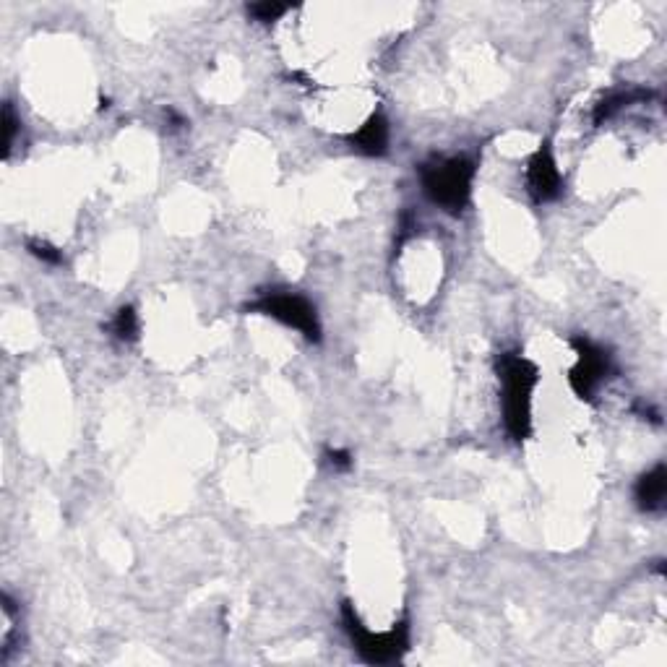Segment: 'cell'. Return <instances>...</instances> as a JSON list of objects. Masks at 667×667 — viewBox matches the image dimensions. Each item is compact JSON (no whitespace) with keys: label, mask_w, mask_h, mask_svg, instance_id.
Wrapping results in <instances>:
<instances>
[{"label":"cell","mask_w":667,"mask_h":667,"mask_svg":"<svg viewBox=\"0 0 667 667\" xmlns=\"http://www.w3.org/2000/svg\"><path fill=\"white\" fill-rule=\"evenodd\" d=\"M498 378L503 384V423L514 441L532 436V397L540 384V370L522 352L498 355Z\"/></svg>","instance_id":"1"},{"label":"cell","mask_w":667,"mask_h":667,"mask_svg":"<svg viewBox=\"0 0 667 667\" xmlns=\"http://www.w3.org/2000/svg\"><path fill=\"white\" fill-rule=\"evenodd\" d=\"M423 193L451 217L467 209L475 183V162L467 157H436L420 167Z\"/></svg>","instance_id":"2"},{"label":"cell","mask_w":667,"mask_h":667,"mask_svg":"<svg viewBox=\"0 0 667 667\" xmlns=\"http://www.w3.org/2000/svg\"><path fill=\"white\" fill-rule=\"evenodd\" d=\"M342 623L344 631L350 634L352 647L360 654V660L368 665H391V662L402 660L407 649H410V623L402 621L389 631L373 634L363 626V621L357 618L352 602L342 605Z\"/></svg>","instance_id":"3"},{"label":"cell","mask_w":667,"mask_h":667,"mask_svg":"<svg viewBox=\"0 0 667 667\" xmlns=\"http://www.w3.org/2000/svg\"><path fill=\"white\" fill-rule=\"evenodd\" d=\"M248 311L277 318L284 326L298 329L308 342H321V321H318V313L311 300H305L303 295H295V292H269V295H264V298H258L256 303L248 305Z\"/></svg>","instance_id":"4"},{"label":"cell","mask_w":667,"mask_h":667,"mask_svg":"<svg viewBox=\"0 0 667 667\" xmlns=\"http://www.w3.org/2000/svg\"><path fill=\"white\" fill-rule=\"evenodd\" d=\"M571 347L576 350V365L568 370V384L584 402H592L610 373V355L587 337H574Z\"/></svg>","instance_id":"5"},{"label":"cell","mask_w":667,"mask_h":667,"mask_svg":"<svg viewBox=\"0 0 667 667\" xmlns=\"http://www.w3.org/2000/svg\"><path fill=\"white\" fill-rule=\"evenodd\" d=\"M527 191L537 204H548L555 201L563 191V178L555 165V157L550 152V144H540L527 162Z\"/></svg>","instance_id":"6"},{"label":"cell","mask_w":667,"mask_h":667,"mask_svg":"<svg viewBox=\"0 0 667 667\" xmlns=\"http://www.w3.org/2000/svg\"><path fill=\"white\" fill-rule=\"evenodd\" d=\"M350 146L357 149L360 154H368V157H384L389 152V123L381 113H373L365 120L360 131H355L350 136Z\"/></svg>","instance_id":"7"},{"label":"cell","mask_w":667,"mask_h":667,"mask_svg":"<svg viewBox=\"0 0 667 667\" xmlns=\"http://www.w3.org/2000/svg\"><path fill=\"white\" fill-rule=\"evenodd\" d=\"M665 496H667V469L665 464H657L654 469L644 472V475L636 480L634 498L636 506L647 514L665 509Z\"/></svg>","instance_id":"8"},{"label":"cell","mask_w":667,"mask_h":667,"mask_svg":"<svg viewBox=\"0 0 667 667\" xmlns=\"http://www.w3.org/2000/svg\"><path fill=\"white\" fill-rule=\"evenodd\" d=\"M649 97H652V94L644 92V89H628V92H613V94H608V97H605V100H602L600 105L595 107V123H597V126H600L602 120L613 118V115L618 113V110L628 107V105H631V102L649 100Z\"/></svg>","instance_id":"9"},{"label":"cell","mask_w":667,"mask_h":667,"mask_svg":"<svg viewBox=\"0 0 667 667\" xmlns=\"http://www.w3.org/2000/svg\"><path fill=\"white\" fill-rule=\"evenodd\" d=\"M110 329H113V334L120 342H133V339L139 337V316H136L131 305H126V308H120V311L115 313V321Z\"/></svg>","instance_id":"10"},{"label":"cell","mask_w":667,"mask_h":667,"mask_svg":"<svg viewBox=\"0 0 667 667\" xmlns=\"http://www.w3.org/2000/svg\"><path fill=\"white\" fill-rule=\"evenodd\" d=\"M292 6H287V3H253V6H248V16H253L256 21H261V24H271V21L282 19L287 11H290Z\"/></svg>","instance_id":"11"},{"label":"cell","mask_w":667,"mask_h":667,"mask_svg":"<svg viewBox=\"0 0 667 667\" xmlns=\"http://www.w3.org/2000/svg\"><path fill=\"white\" fill-rule=\"evenodd\" d=\"M29 251H32V256L42 258L45 264H60V261H63V253H60L58 248H53L50 243H42V240H32Z\"/></svg>","instance_id":"12"},{"label":"cell","mask_w":667,"mask_h":667,"mask_svg":"<svg viewBox=\"0 0 667 667\" xmlns=\"http://www.w3.org/2000/svg\"><path fill=\"white\" fill-rule=\"evenodd\" d=\"M326 462L334 472H344V469L352 467V454L344 449H329L326 451Z\"/></svg>","instance_id":"13"},{"label":"cell","mask_w":667,"mask_h":667,"mask_svg":"<svg viewBox=\"0 0 667 667\" xmlns=\"http://www.w3.org/2000/svg\"><path fill=\"white\" fill-rule=\"evenodd\" d=\"M3 123H6V154L11 152V146H14V136H16V115H14V107L6 105L3 107Z\"/></svg>","instance_id":"14"}]
</instances>
